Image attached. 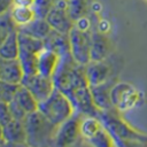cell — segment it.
I'll use <instances>...</instances> for the list:
<instances>
[{"label": "cell", "instance_id": "cell-1", "mask_svg": "<svg viewBox=\"0 0 147 147\" xmlns=\"http://www.w3.org/2000/svg\"><path fill=\"white\" fill-rule=\"evenodd\" d=\"M100 119L109 130L116 145H147V134H144L126 123L115 108L100 111Z\"/></svg>", "mask_w": 147, "mask_h": 147}, {"label": "cell", "instance_id": "cell-2", "mask_svg": "<svg viewBox=\"0 0 147 147\" xmlns=\"http://www.w3.org/2000/svg\"><path fill=\"white\" fill-rule=\"evenodd\" d=\"M29 146H53L56 125L49 122L38 109L24 118Z\"/></svg>", "mask_w": 147, "mask_h": 147}, {"label": "cell", "instance_id": "cell-3", "mask_svg": "<svg viewBox=\"0 0 147 147\" xmlns=\"http://www.w3.org/2000/svg\"><path fill=\"white\" fill-rule=\"evenodd\" d=\"M38 109L46 116L49 122L56 126L76 114L75 107L70 99L59 88H55L45 101L40 102Z\"/></svg>", "mask_w": 147, "mask_h": 147}, {"label": "cell", "instance_id": "cell-4", "mask_svg": "<svg viewBox=\"0 0 147 147\" xmlns=\"http://www.w3.org/2000/svg\"><path fill=\"white\" fill-rule=\"evenodd\" d=\"M80 134L83 142L96 147L116 146L115 139L99 116L80 115Z\"/></svg>", "mask_w": 147, "mask_h": 147}, {"label": "cell", "instance_id": "cell-5", "mask_svg": "<svg viewBox=\"0 0 147 147\" xmlns=\"http://www.w3.org/2000/svg\"><path fill=\"white\" fill-rule=\"evenodd\" d=\"M20 41V55L18 60L23 67L25 75H32L38 72V55L45 47L42 39L32 37L18 30Z\"/></svg>", "mask_w": 147, "mask_h": 147}, {"label": "cell", "instance_id": "cell-6", "mask_svg": "<svg viewBox=\"0 0 147 147\" xmlns=\"http://www.w3.org/2000/svg\"><path fill=\"white\" fill-rule=\"evenodd\" d=\"M110 99L113 107L119 111H129L136 108L140 101V92L130 83L126 82H116L110 91Z\"/></svg>", "mask_w": 147, "mask_h": 147}, {"label": "cell", "instance_id": "cell-7", "mask_svg": "<svg viewBox=\"0 0 147 147\" xmlns=\"http://www.w3.org/2000/svg\"><path fill=\"white\" fill-rule=\"evenodd\" d=\"M70 53L74 60L80 64L85 65L91 61V44H92V32L90 30H83L74 25V28L68 33Z\"/></svg>", "mask_w": 147, "mask_h": 147}, {"label": "cell", "instance_id": "cell-8", "mask_svg": "<svg viewBox=\"0 0 147 147\" xmlns=\"http://www.w3.org/2000/svg\"><path fill=\"white\" fill-rule=\"evenodd\" d=\"M79 142H83L80 134V115L76 113L72 117L56 127L53 146L67 147L77 145Z\"/></svg>", "mask_w": 147, "mask_h": 147}, {"label": "cell", "instance_id": "cell-9", "mask_svg": "<svg viewBox=\"0 0 147 147\" xmlns=\"http://www.w3.org/2000/svg\"><path fill=\"white\" fill-rule=\"evenodd\" d=\"M8 107L14 118L24 121L29 114L38 110L39 102L33 96V94L21 84L14 99L8 103Z\"/></svg>", "mask_w": 147, "mask_h": 147}, {"label": "cell", "instance_id": "cell-10", "mask_svg": "<svg viewBox=\"0 0 147 147\" xmlns=\"http://www.w3.org/2000/svg\"><path fill=\"white\" fill-rule=\"evenodd\" d=\"M22 85L25 86L33 94L39 103L45 101L56 88L54 79L52 77L44 76L39 72L25 75L22 80Z\"/></svg>", "mask_w": 147, "mask_h": 147}, {"label": "cell", "instance_id": "cell-11", "mask_svg": "<svg viewBox=\"0 0 147 147\" xmlns=\"http://www.w3.org/2000/svg\"><path fill=\"white\" fill-rule=\"evenodd\" d=\"M1 144L2 145H28V137L24 122L11 118L1 125Z\"/></svg>", "mask_w": 147, "mask_h": 147}, {"label": "cell", "instance_id": "cell-12", "mask_svg": "<svg viewBox=\"0 0 147 147\" xmlns=\"http://www.w3.org/2000/svg\"><path fill=\"white\" fill-rule=\"evenodd\" d=\"M45 18L47 20L48 24L54 31L64 34H68L75 25V22L72 21V18L68 13V8L62 6L54 5V7L48 11Z\"/></svg>", "mask_w": 147, "mask_h": 147}, {"label": "cell", "instance_id": "cell-13", "mask_svg": "<svg viewBox=\"0 0 147 147\" xmlns=\"http://www.w3.org/2000/svg\"><path fill=\"white\" fill-rule=\"evenodd\" d=\"M84 71L86 79L91 86L99 85L111 79V68L106 62V60L90 61L84 65Z\"/></svg>", "mask_w": 147, "mask_h": 147}, {"label": "cell", "instance_id": "cell-14", "mask_svg": "<svg viewBox=\"0 0 147 147\" xmlns=\"http://www.w3.org/2000/svg\"><path fill=\"white\" fill-rule=\"evenodd\" d=\"M25 72L18 59H11V60L1 59L0 80L14 83V84H22Z\"/></svg>", "mask_w": 147, "mask_h": 147}, {"label": "cell", "instance_id": "cell-15", "mask_svg": "<svg viewBox=\"0 0 147 147\" xmlns=\"http://www.w3.org/2000/svg\"><path fill=\"white\" fill-rule=\"evenodd\" d=\"M61 61V55L51 49V48H46L44 47L39 55H38V72L47 76V77H52L54 76L59 64Z\"/></svg>", "mask_w": 147, "mask_h": 147}, {"label": "cell", "instance_id": "cell-16", "mask_svg": "<svg viewBox=\"0 0 147 147\" xmlns=\"http://www.w3.org/2000/svg\"><path fill=\"white\" fill-rule=\"evenodd\" d=\"M115 83L111 78V79H109L102 84L91 86L94 103L99 108L100 111L109 110V109L114 108L113 103H111V99H110V91H111V87Z\"/></svg>", "mask_w": 147, "mask_h": 147}, {"label": "cell", "instance_id": "cell-17", "mask_svg": "<svg viewBox=\"0 0 147 147\" xmlns=\"http://www.w3.org/2000/svg\"><path fill=\"white\" fill-rule=\"evenodd\" d=\"M111 51V41L109 38L101 32H92L91 44V61L106 60Z\"/></svg>", "mask_w": 147, "mask_h": 147}, {"label": "cell", "instance_id": "cell-18", "mask_svg": "<svg viewBox=\"0 0 147 147\" xmlns=\"http://www.w3.org/2000/svg\"><path fill=\"white\" fill-rule=\"evenodd\" d=\"M52 30L53 29L51 28V25L48 24V22L45 17H36L29 24L20 28V31H22L26 34H30L32 37L42 39V40H45L48 37V34L52 32Z\"/></svg>", "mask_w": 147, "mask_h": 147}, {"label": "cell", "instance_id": "cell-19", "mask_svg": "<svg viewBox=\"0 0 147 147\" xmlns=\"http://www.w3.org/2000/svg\"><path fill=\"white\" fill-rule=\"evenodd\" d=\"M44 42H45L46 48H51V49L57 52L61 56L70 53V44H69L68 34L52 30V32L44 40Z\"/></svg>", "mask_w": 147, "mask_h": 147}, {"label": "cell", "instance_id": "cell-20", "mask_svg": "<svg viewBox=\"0 0 147 147\" xmlns=\"http://www.w3.org/2000/svg\"><path fill=\"white\" fill-rule=\"evenodd\" d=\"M20 55V41H18V31L8 34L0 44V56L1 59L11 60L18 59Z\"/></svg>", "mask_w": 147, "mask_h": 147}, {"label": "cell", "instance_id": "cell-21", "mask_svg": "<svg viewBox=\"0 0 147 147\" xmlns=\"http://www.w3.org/2000/svg\"><path fill=\"white\" fill-rule=\"evenodd\" d=\"M9 11H10V15H11L13 20L18 25V28L29 24L36 17H38L36 10L33 9V7H25V6H16V5H14L10 8Z\"/></svg>", "mask_w": 147, "mask_h": 147}, {"label": "cell", "instance_id": "cell-22", "mask_svg": "<svg viewBox=\"0 0 147 147\" xmlns=\"http://www.w3.org/2000/svg\"><path fill=\"white\" fill-rule=\"evenodd\" d=\"M88 11V0H69L68 13L74 22L86 17Z\"/></svg>", "mask_w": 147, "mask_h": 147}, {"label": "cell", "instance_id": "cell-23", "mask_svg": "<svg viewBox=\"0 0 147 147\" xmlns=\"http://www.w3.org/2000/svg\"><path fill=\"white\" fill-rule=\"evenodd\" d=\"M18 30H20V28L15 23V21L13 20L10 11L7 10V11L1 13V15H0V37H1V40L5 39L8 34L16 32Z\"/></svg>", "mask_w": 147, "mask_h": 147}, {"label": "cell", "instance_id": "cell-24", "mask_svg": "<svg viewBox=\"0 0 147 147\" xmlns=\"http://www.w3.org/2000/svg\"><path fill=\"white\" fill-rule=\"evenodd\" d=\"M20 85L21 84H14V83L0 80V100H1V102L9 103L14 99Z\"/></svg>", "mask_w": 147, "mask_h": 147}, {"label": "cell", "instance_id": "cell-25", "mask_svg": "<svg viewBox=\"0 0 147 147\" xmlns=\"http://www.w3.org/2000/svg\"><path fill=\"white\" fill-rule=\"evenodd\" d=\"M55 0H36L33 9L37 13L38 17H46L48 11L54 7Z\"/></svg>", "mask_w": 147, "mask_h": 147}, {"label": "cell", "instance_id": "cell-26", "mask_svg": "<svg viewBox=\"0 0 147 147\" xmlns=\"http://www.w3.org/2000/svg\"><path fill=\"white\" fill-rule=\"evenodd\" d=\"M13 117L10 110H9V107H8V103L6 102H1V106H0V125L9 122Z\"/></svg>", "mask_w": 147, "mask_h": 147}, {"label": "cell", "instance_id": "cell-27", "mask_svg": "<svg viewBox=\"0 0 147 147\" xmlns=\"http://www.w3.org/2000/svg\"><path fill=\"white\" fill-rule=\"evenodd\" d=\"M1 3V13L10 10V8L14 6V0H0Z\"/></svg>", "mask_w": 147, "mask_h": 147}, {"label": "cell", "instance_id": "cell-28", "mask_svg": "<svg viewBox=\"0 0 147 147\" xmlns=\"http://www.w3.org/2000/svg\"><path fill=\"white\" fill-rule=\"evenodd\" d=\"M36 0H14V5L16 6H25V7H33Z\"/></svg>", "mask_w": 147, "mask_h": 147}]
</instances>
